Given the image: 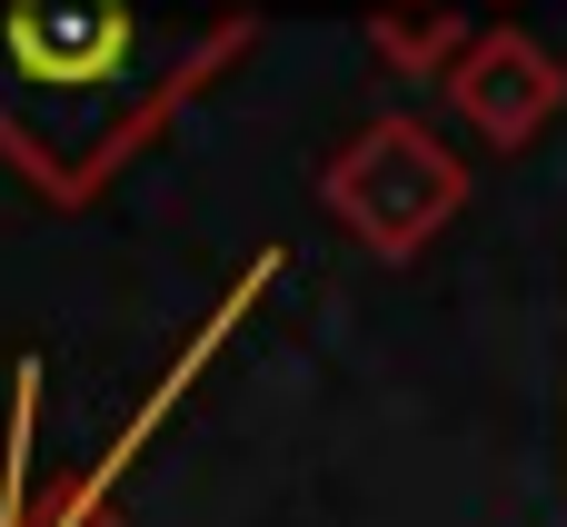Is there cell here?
Returning <instances> with one entry per match:
<instances>
[{"mask_svg":"<svg viewBox=\"0 0 567 527\" xmlns=\"http://www.w3.org/2000/svg\"><path fill=\"white\" fill-rule=\"evenodd\" d=\"M249 30V0H0V149L50 199H100Z\"/></svg>","mask_w":567,"mask_h":527,"instance_id":"1","label":"cell"},{"mask_svg":"<svg viewBox=\"0 0 567 527\" xmlns=\"http://www.w3.org/2000/svg\"><path fill=\"white\" fill-rule=\"evenodd\" d=\"M319 199H329V219H339L369 259H419V249L458 219L468 169H458V149H449L429 120L379 110L359 140H339V149H329Z\"/></svg>","mask_w":567,"mask_h":527,"instance_id":"2","label":"cell"},{"mask_svg":"<svg viewBox=\"0 0 567 527\" xmlns=\"http://www.w3.org/2000/svg\"><path fill=\"white\" fill-rule=\"evenodd\" d=\"M449 110H458L488 149H528V140L567 110V70H558V50H548V40H528V30L488 20V30L449 60Z\"/></svg>","mask_w":567,"mask_h":527,"instance_id":"3","label":"cell"},{"mask_svg":"<svg viewBox=\"0 0 567 527\" xmlns=\"http://www.w3.org/2000/svg\"><path fill=\"white\" fill-rule=\"evenodd\" d=\"M369 40H379L389 70H449L478 30H468L449 0H379V10H369Z\"/></svg>","mask_w":567,"mask_h":527,"instance_id":"4","label":"cell"}]
</instances>
